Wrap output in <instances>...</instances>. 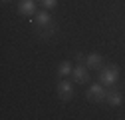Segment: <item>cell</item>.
<instances>
[{
	"instance_id": "cell-1",
	"label": "cell",
	"mask_w": 125,
	"mask_h": 120,
	"mask_svg": "<svg viewBox=\"0 0 125 120\" xmlns=\"http://www.w3.org/2000/svg\"><path fill=\"white\" fill-rule=\"evenodd\" d=\"M121 76V72L115 64H109V66H103L99 68V82L101 84H107V86H115L117 80Z\"/></svg>"
},
{
	"instance_id": "cell-2",
	"label": "cell",
	"mask_w": 125,
	"mask_h": 120,
	"mask_svg": "<svg viewBox=\"0 0 125 120\" xmlns=\"http://www.w3.org/2000/svg\"><path fill=\"white\" fill-rule=\"evenodd\" d=\"M85 96H87L89 100H93V102H103V100L107 98V90H105V84H91V86L87 88Z\"/></svg>"
},
{
	"instance_id": "cell-3",
	"label": "cell",
	"mask_w": 125,
	"mask_h": 120,
	"mask_svg": "<svg viewBox=\"0 0 125 120\" xmlns=\"http://www.w3.org/2000/svg\"><path fill=\"white\" fill-rule=\"evenodd\" d=\"M72 76H73L75 84H87L89 82V68L85 64H75L72 70Z\"/></svg>"
},
{
	"instance_id": "cell-4",
	"label": "cell",
	"mask_w": 125,
	"mask_h": 120,
	"mask_svg": "<svg viewBox=\"0 0 125 120\" xmlns=\"http://www.w3.org/2000/svg\"><path fill=\"white\" fill-rule=\"evenodd\" d=\"M73 94H75V90H73V84H72V82L62 80V82L58 84V96H60V100L70 102V100L73 98Z\"/></svg>"
},
{
	"instance_id": "cell-5",
	"label": "cell",
	"mask_w": 125,
	"mask_h": 120,
	"mask_svg": "<svg viewBox=\"0 0 125 120\" xmlns=\"http://www.w3.org/2000/svg\"><path fill=\"white\" fill-rule=\"evenodd\" d=\"M36 6H38L36 0H20L18 12L22 14V16H34L36 14Z\"/></svg>"
},
{
	"instance_id": "cell-6",
	"label": "cell",
	"mask_w": 125,
	"mask_h": 120,
	"mask_svg": "<svg viewBox=\"0 0 125 120\" xmlns=\"http://www.w3.org/2000/svg\"><path fill=\"white\" fill-rule=\"evenodd\" d=\"M105 100H107L109 106H121V104H123V94L119 92V90H109Z\"/></svg>"
},
{
	"instance_id": "cell-7",
	"label": "cell",
	"mask_w": 125,
	"mask_h": 120,
	"mask_svg": "<svg viewBox=\"0 0 125 120\" xmlns=\"http://www.w3.org/2000/svg\"><path fill=\"white\" fill-rule=\"evenodd\" d=\"M85 66L87 68H103V56L99 54H89L85 58Z\"/></svg>"
},
{
	"instance_id": "cell-8",
	"label": "cell",
	"mask_w": 125,
	"mask_h": 120,
	"mask_svg": "<svg viewBox=\"0 0 125 120\" xmlns=\"http://www.w3.org/2000/svg\"><path fill=\"white\" fill-rule=\"evenodd\" d=\"M36 32H38L42 38H50V36L56 32V24L50 22V24H46V26H36Z\"/></svg>"
},
{
	"instance_id": "cell-9",
	"label": "cell",
	"mask_w": 125,
	"mask_h": 120,
	"mask_svg": "<svg viewBox=\"0 0 125 120\" xmlns=\"http://www.w3.org/2000/svg\"><path fill=\"white\" fill-rule=\"evenodd\" d=\"M50 22H52V16H50V12L46 10V8L36 14V26H46V24H50Z\"/></svg>"
},
{
	"instance_id": "cell-10",
	"label": "cell",
	"mask_w": 125,
	"mask_h": 120,
	"mask_svg": "<svg viewBox=\"0 0 125 120\" xmlns=\"http://www.w3.org/2000/svg\"><path fill=\"white\" fill-rule=\"evenodd\" d=\"M72 70H73V64L70 62V60H64V62H60V66H58V74L60 76H68V74H72Z\"/></svg>"
},
{
	"instance_id": "cell-11",
	"label": "cell",
	"mask_w": 125,
	"mask_h": 120,
	"mask_svg": "<svg viewBox=\"0 0 125 120\" xmlns=\"http://www.w3.org/2000/svg\"><path fill=\"white\" fill-rule=\"evenodd\" d=\"M46 10H52V8H56L58 6V0H42V2H40Z\"/></svg>"
},
{
	"instance_id": "cell-12",
	"label": "cell",
	"mask_w": 125,
	"mask_h": 120,
	"mask_svg": "<svg viewBox=\"0 0 125 120\" xmlns=\"http://www.w3.org/2000/svg\"><path fill=\"white\" fill-rule=\"evenodd\" d=\"M85 58H87V56H83L82 52H77V54H75V60H77V64H85Z\"/></svg>"
},
{
	"instance_id": "cell-13",
	"label": "cell",
	"mask_w": 125,
	"mask_h": 120,
	"mask_svg": "<svg viewBox=\"0 0 125 120\" xmlns=\"http://www.w3.org/2000/svg\"><path fill=\"white\" fill-rule=\"evenodd\" d=\"M2 2H12V0H2Z\"/></svg>"
}]
</instances>
